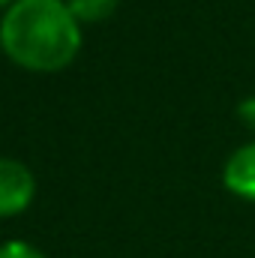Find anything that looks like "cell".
Listing matches in <instances>:
<instances>
[{"label": "cell", "mask_w": 255, "mask_h": 258, "mask_svg": "<svg viewBox=\"0 0 255 258\" xmlns=\"http://www.w3.org/2000/svg\"><path fill=\"white\" fill-rule=\"evenodd\" d=\"M237 120H240L243 129H249L255 135V93L252 96H243V99L237 102Z\"/></svg>", "instance_id": "8992f818"}, {"label": "cell", "mask_w": 255, "mask_h": 258, "mask_svg": "<svg viewBox=\"0 0 255 258\" xmlns=\"http://www.w3.org/2000/svg\"><path fill=\"white\" fill-rule=\"evenodd\" d=\"M66 6H69V12L75 15V21L81 27H90V24L108 21L117 12L120 0H66Z\"/></svg>", "instance_id": "277c9868"}, {"label": "cell", "mask_w": 255, "mask_h": 258, "mask_svg": "<svg viewBox=\"0 0 255 258\" xmlns=\"http://www.w3.org/2000/svg\"><path fill=\"white\" fill-rule=\"evenodd\" d=\"M0 54H3V51H0Z\"/></svg>", "instance_id": "ba28073f"}, {"label": "cell", "mask_w": 255, "mask_h": 258, "mask_svg": "<svg viewBox=\"0 0 255 258\" xmlns=\"http://www.w3.org/2000/svg\"><path fill=\"white\" fill-rule=\"evenodd\" d=\"M0 258H48V255L36 243L21 240V237H12V240H3L0 243Z\"/></svg>", "instance_id": "5b68a950"}, {"label": "cell", "mask_w": 255, "mask_h": 258, "mask_svg": "<svg viewBox=\"0 0 255 258\" xmlns=\"http://www.w3.org/2000/svg\"><path fill=\"white\" fill-rule=\"evenodd\" d=\"M222 186L234 198L255 204V138L228 153L222 162Z\"/></svg>", "instance_id": "3957f363"}, {"label": "cell", "mask_w": 255, "mask_h": 258, "mask_svg": "<svg viewBox=\"0 0 255 258\" xmlns=\"http://www.w3.org/2000/svg\"><path fill=\"white\" fill-rule=\"evenodd\" d=\"M84 27L66 0H15L0 18V51L24 72L54 75L78 60Z\"/></svg>", "instance_id": "6da1fadb"}, {"label": "cell", "mask_w": 255, "mask_h": 258, "mask_svg": "<svg viewBox=\"0 0 255 258\" xmlns=\"http://www.w3.org/2000/svg\"><path fill=\"white\" fill-rule=\"evenodd\" d=\"M36 201V174L15 156H0V219H15Z\"/></svg>", "instance_id": "7a4b0ae2"}, {"label": "cell", "mask_w": 255, "mask_h": 258, "mask_svg": "<svg viewBox=\"0 0 255 258\" xmlns=\"http://www.w3.org/2000/svg\"><path fill=\"white\" fill-rule=\"evenodd\" d=\"M12 3H15V0H0V12H6V9H9Z\"/></svg>", "instance_id": "52a82bcc"}]
</instances>
